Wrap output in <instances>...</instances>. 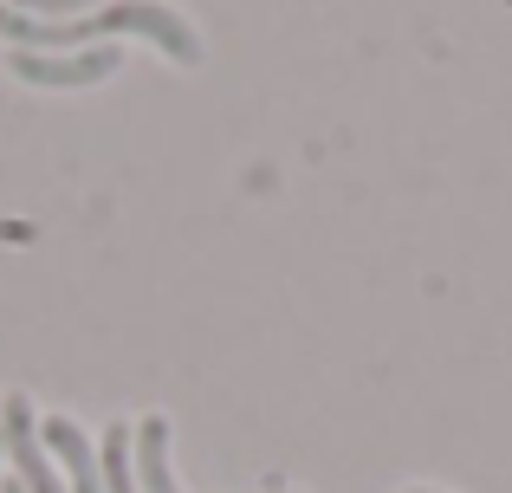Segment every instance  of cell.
Masks as SVG:
<instances>
[{
	"instance_id": "obj_1",
	"label": "cell",
	"mask_w": 512,
	"mask_h": 493,
	"mask_svg": "<svg viewBox=\"0 0 512 493\" xmlns=\"http://www.w3.org/2000/svg\"><path fill=\"white\" fill-rule=\"evenodd\" d=\"M117 33H143L150 46H163L175 65H201V39L195 26L175 7H156V0H111L98 13H78V20H26L0 0V39H13V52H85L104 46Z\"/></svg>"
},
{
	"instance_id": "obj_2",
	"label": "cell",
	"mask_w": 512,
	"mask_h": 493,
	"mask_svg": "<svg viewBox=\"0 0 512 493\" xmlns=\"http://www.w3.org/2000/svg\"><path fill=\"white\" fill-rule=\"evenodd\" d=\"M7 65L26 78V85L85 91V85H104V78L124 65V52H117V46H85V52H7Z\"/></svg>"
},
{
	"instance_id": "obj_3",
	"label": "cell",
	"mask_w": 512,
	"mask_h": 493,
	"mask_svg": "<svg viewBox=\"0 0 512 493\" xmlns=\"http://www.w3.org/2000/svg\"><path fill=\"white\" fill-rule=\"evenodd\" d=\"M0 455L13 461V474H20L26 493H65V481L46 461V448H39V422H33V403H26V396H7V403H0Z\"/></svg>"
},
{
	"instance_id": "obj_4",
	"label": "cell",
	"mask_w": 512,
	"mask_h": 493,
	"mask_svg": "<svg viewBox=\"0 0 512 493\" xmlns=\"http://www.w3.org/2000/svg\"><path fill=\"white\" fill-rule=\"evenodd\" d=\"M46 448L59 455V468H65V493H104L98 487V448L85 442V429H78V422L46 416Z\"/></svg>"
},
{
	"instance_id": "obj_5",
	"label": "cell",
	"mask_w": 512,
	"mask_h": 493,
	"mask_svg": "<svg viewBox=\"0 0 512 493\" xmlns=\"http://www.w3.org/2000/svg\"><path fill=\"white\" fill-rule=\"evenodd\" d=\"M130 468H137V493H182L169 474V422L163 416L130 429Z\"/></svg>"
},
{
	"instance_id": "obj_6",
	"label": "cell",
	"mask_w": 512,
	"mask_h": 493,
	"mask_svg": "<svg viewBox=\"0 0 512 493\" xmlns=\"http://www.w3.org/2000/svg\"><path fill=\"white\" fill-rule=\"evenodd\" d=\"M98 468H104V493H137V468H130V429H104V448H98Z\"/></svg>"
},
{
	"instance_id": "obj_7",
	"label": "cell",
	"mask_w": 512,
	"mask_h": 493,
	"mask_svg": "<svg viewBox=\"0 0 512 493\" xmlns=\"http://www.w3.org/2000/svg\"><path fill=\"white\" fill-rule=\"evenodd\" d=\"M0 461H7V455H0Z\"/></svg>"
},
{
	"instance_id": "obj_8",
	"label": "cell",
	"mask_w": 512,
	"mask_h": 493,
	"mask_svg": "<svg viewBox=\"0 0 512 493\" xmlns=\"http://www.w3.org/2000/svg\"><path fill=\"white\" fill-rule=\"evenodd\" d=\"M20 493H26V487H20Z\"/></svg>"
}]
</instances>
